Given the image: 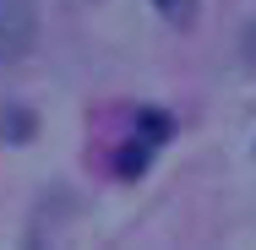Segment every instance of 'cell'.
Instances as JSON below:
<instances>
[{"label":"cell","mask_w":256,"mask_h":250,"mask_svg":"<svg viewBox=\"0 0 256 250\" xmlns=\"http://www.w3.org/2000/svg\"><path fill=\"white\" fill-rule=\"evenodd\" d=\"M33 44V0H0V60H16Z\"/></svg>","instance_id":"cell-1"},{"label":"cell","mask_w":256,"mask_h":250,"mask_svg":"<svg viewBox=\"0 0 256 250\" xmlns=\"http://www.w3.org/2000/svg\"><path fill=\"white\" fill-rule=\"evenodd\" d=\"M246 60H251V65H256V27H251V33H246Z\"/></svg>","instance_id":"cell-2"},{"label":"cell","mask_w":256,"mask_h":250,"mask_svg":"<svg viewBox=\"0 0 256 250\" xmlns=\"http://www.w3.org/2000/svg\"><path fill=\"white\" fill-rule=\"evenodd\" d=\"M158 5H169V11H174V5H180V0H158Z\"/></svg>","instance_id":"cell-3"}]
</instances>
